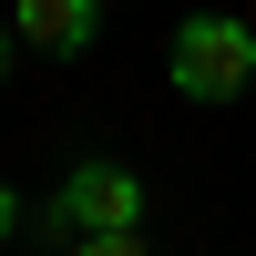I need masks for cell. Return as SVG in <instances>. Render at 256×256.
I'll use <instances>...</instances> for the list:
<instances>
[{
	"label": "cell",
	"mask_w": 256,
	"mask_h": 256,
	"mask_svg": "<svg viewBox=\"0 0 256 256\" xmlns=\"http://www.w3.org/2000/svg\"><path fill=\"white\" fill-rule=\"evenodd\" d=\"M164 82H174L184 102H246V82H256V31H246V10H195V20H174Z\"/></svg>",
	"instance_id": "cell-1"
},
{
	"label": "cell",
	"mask_w": 256,
	"mask_h": 256,
	"mask_svg": "<svg viewBox=\"0 0 256 256\" xmlns=\"http://www.w3.org/2000/svg\"><path fill=\"white\" fill-rule=\"evenodd\" d=\"M20 226H31V205H20V184H0V246H10Z\"/></svg>",
	"instance_id": "cell-5"
},
{
	"label": "cell",
	"mask_w": 256,
	"mask_h": 256,
	"mask_svg": "<svg viewBox=\"0 0 256 256\" xmlns=\"http://www.w3.org/2000/svg\"><path fill=\"white\" fill-rule=\"evenodd\" d=\"M246 31H256V0H246Z\"/></svg>",
	"instance_id": "cell-7"
},
{
	"label": "cell",
	"mask_w": 256,
	"mask_h": 256,
	"mask_svg": "<svg viewBox=\"0 0 256 256\" xmlns=\"http://www.w3.org/2000/svg\"><path fill=\"white\" fill-rule=\"evenodd\" d=\"M10 52H20V31H10V10H0V82H10Z\"/></svg>",
	"instance_id": "cell-6"
},
{
	"label": "cell",
	"mask_w": 256,
	"mask_h": 256,
	"mask_svg": "<svg viewBox=\"0 0 256 256\" xmlns=\"http://www.w3.org/2000/svg\"><path fill=\"white\" fill-rule=\"evenodd\" d=\"M10 31H20V52H41V62H82L102 41V0H10Z\"/></svg>",
	"instance_id": "cell-3"
},
{
	"label": "cell",
	"mask_w": 256,
	"mask_h": 256,
	"mask_svg": "<svg viewBox=\"0 0 256 256\" xmlns=\"http://www.w3.org/2000/svg\"><path fill=\"white\" fill-rule=\"evenodd\" d=\"M41 226H62V236H113V226H144V174H134V164H113V154H82L72 174L52 184Z\"/></svg>",
	"instance_id": "cell-2"
},
{
	"label": "cell",
	"mask_w": 256,
	"mask_h": 256,
	"mask_svg": "<svg viewBox=\"0 0 256 256\" xmlns=\"http://www.w3.org/2000/svg\"><path fill=\"white\" fill-rule=\"evenodd\" d=\"M72 256H154L144 226H113V236H72Z\"/></svg>",
	"instance_id": "cell-4"
}]
</instances>
